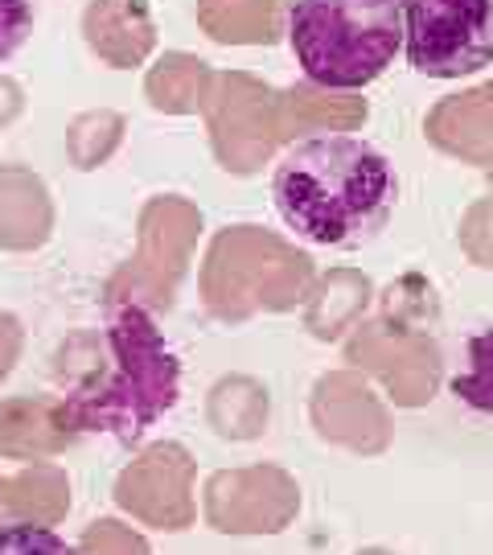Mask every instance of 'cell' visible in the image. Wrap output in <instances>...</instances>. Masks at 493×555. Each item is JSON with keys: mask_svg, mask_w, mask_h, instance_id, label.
I'll return each mask as SVG.
<instances>
[{"mask_svg": "<svg viewBox=\"0 0 493 555\" xmlns=\"http://www.w3.org/2000/svg\"><path fill=\"white\" fill-rule=\"evenodd\" d=\"M272 198L288 231L321 247H341L378 231L391 215V160L371 140L309 137L280 157Z\"/></svg>", "mask_w": 493, "mask_h": 555, "instance_id": "6da1fadb", "label": "cell"}, {"mask_svg": "<svg viewBox=\"0 0 493 555\" xmlns=\"http://www.w3.org/2000/svg\"><path fill=\"white\" fill-rule=\"evenodd\" d=\"M288 41L304 79L325 91H362L403 50L399 0H296Z\"/></svg>", "mask_w": 493, "mask_h": 555, "instance_id": "7a4b0ae2", "label": "cell"}, {"mask_svg": "<svg viewBox=\"0 0 493 555\" xmlns=\"http://www.w3.org/2000/svg\"><path fill=\"white\" fill-rule=\"evenodd\" d=\"M412 70L465 79L493 62V0H399Z\"/></svg>", "mask_w": 493, "mask_h": 555, "instance_id": "3957f363", "label": "cell"}, {"mask_svg": "<svg viewBox=\"0 0 493 555\" xmlns=\"http://www.w3.org/2000/svg\"><path fill=\"white\" fill-rule=\"evenodd\" d=\"M469 358H473V371L456 378L453 391L465 403L481 408V412H493V330H485V334H477L469 341Z\"/></svg>", "mask_w": 493, "mask_h": 555, "instance_id": "277c9868", "label": "cell"}, {"mask_svg": "<svg viewBox=\"0 0 493 555\" xmlns=\"http://www.w3.org/2000/svg\"><path fill=\"white\" fill-rule=\"evenodd\" d=\"M0 555H79L59 531L34 527V522H9L0 527Z\"/></svg>", "mask_w": 493, "mask_h": 555, "instance_id": "5b68a950", "label": "cell"}, {"mask_svg": "<svg viewBox=\"0 0 493 555\" xmlns=\"http://www.w3.org/2000/svg\"><path fill=\"white\" fill-rule=\"evenodd\" d=\"M34 17L38 0H0V62H9L25 46L34 34Z\"/></svg>", "mask_w": 493, "mask_h": 555, "instance_id": "8992f818", "label": "cell"}]
</instances>
